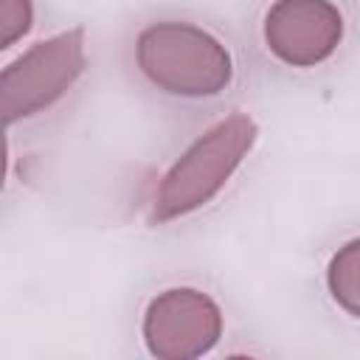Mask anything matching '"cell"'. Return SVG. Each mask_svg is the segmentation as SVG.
Segmentation results:
<instances>
[{
	"label": "cell",
	"mask_w": 360,
	"mask_h": 360,
	"mask_svg": "<svg viewBox=\"0 0 360 360\" xmlns=\"http://www.w3.org/2000/svg\"><path fill=\"white\" fill-rule=\"evenodd\" d=\"M256 135L259 127L248 112H231L205 129L163 174L149 219L163 225L208 205L250 155Z\"/></svg>",
	"instance_id": "1"
},
{
	"label": "cell",
	"mask_w": 360,
	"mask_h": 360,
	"mask_svg": "<svg viewBox=\"0 0 360 360\" xmlns=\"http://www.w3.org/2000/svg\"><path fill=\"white\" fill-rule=\"evenodd\" d=\"M135 59L158 90L180 98H214L233 79L231 51L205 28L183 20L146 25L135 42Z\"/></svg>",
	"instance_id": "2"
},
{
	"label": "cell",
	"mask_w": 360,
	"mask_h": 360,
	"mask_svg": "<svg viewBox=\"0 0 360 360\" xmlns=\"http://www.w3.org/2000/svg\"><path fill=\"white\" fill-rule=\"evenodd\" d=\"M84 65V28L59 31L11 59L0 70V129L56 104L79 82Z\"/></svg>",
	"instance_id": "3"
},
{
	"label": "cell",
	"mask_w": 360,
	"mask_h": 360,
	"mask_svg": "<svg viewBox=\"0 0 360 360\" xmlns=\"http://www.w3.org/2000/svg\"><path fill=\"white\" fill-rule=\"evenodd\" d=\"M222 338V309L194 287L158 292L143 312V340L152 357L194 360L208 354Z\"/></svg>",
	"instance_id": "4"
},
{
	"label": "cell",
	"mask_w": 360,
	"mask_h": 360,
	"mask_svg": "<svg viewBox=\"0 0 360 360\" xmlns=\"http://www.w3.org/2000/svg\"><path fill=\"white\" fill-rule=\"evenodd\" d=\"M343 39V14L329 0H276L264 14V42L292 68L326 62Z\"/></svg>",
	"instance_id": "5"
},
{
	"label": "cell",
	"mask_w": 360,
	"mask_h": 360,
	"mask_svg": "<svg viewBox=\"0 0 360 360\" xmlns=\"http://www.w3.org/2000/svg\"><path fill=\"white\" fill-rule=\"evenodd\" d=\"M326 284H329L332 298L349 315L360 312V242L357 239L346 242L332 256L329 270H326Z\"/></svg>",
	"instance_id": "6"
},
{
	"label": "cell",
	"mask_w": 360,
	"mask_h": 360,
	"mask_svg": "<svg viewBox=\"0 0 360 360\" xmlns=\"http://www.w3.org/2000/svg\"><path fill=\"white\" fill-rule=\"evenodd\" d=\"M34 22L31 0H0V51L20 42Z\"/></svg>",
	"instance_id": "7"
},
{
	"label": "cell",
	"mask_w": 360,
	"mask_h": 360,
	"mask_svg": "<svg viewBox=\"0 0 360 360\" xmlns=\"http://www.w3.org/2000/svg\"><path fill=\"white\" fill-rule=\"evenodd\" d=\"M6 169H8V141H6V129H0V191H3Z\"/></svg>",
	"instance_id": "8"
}]
</instances>
